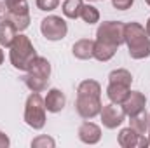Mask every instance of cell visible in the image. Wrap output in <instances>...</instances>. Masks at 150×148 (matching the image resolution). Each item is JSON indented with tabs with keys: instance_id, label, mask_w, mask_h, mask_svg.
I'll return each mask as SVG.
<instances>
[{
	"instance_id": "obj_1",
	"label": "cell",
	"mask_w": 150,
	"mask_h": 148,
	"mask_svg": "<svg viewBox=\"0 0 150 148\" xmlns=\"http://www.w3.org/2000/svg\"><path fill=\"white\" fill-rule=\"evenodd\" d=\"M124 42L127 44L129 56L133 59H143L150 56V38L149 33L140 23H127L124 26Z\"/></svg>"
},
{
	"instance_id": "obj_2",
	"label": "cell",
	"mask_w": 150,
	"mask_h": 148,
	"mask_svg": "<svg viewBox=\"0 0 150 148\" xmlns=\"http://www.w3.org/2000/svg\"><path fill=\"white\" fill-rule=\"evenodd\" d=\"M9 58H11V63L16 70H21V72H26L30 63L37 58V52H35V47L33 44L30 42V38L26 35H16L12 45H11V52H9Z\"/></svg>"
},
{
	"instance_id": "obj_3",
	"label": "cell",
	"mask_w": 150,
	"mask_h": 148,
	"mask_svg": "<svg viewBox=\"0 0 150 148\" xmlns=\"http://www.w3.org/2000/svg\"><path fill=\"white\" fill-rule=\"evenodd\" d=\"M25 122L33 129H42L45 125V103L40 92H32L28 96L25 108Z\"/></svg>"
},
{
	"instance_id": "obj_4",
	"label": "cell",
	"mask_w": 150,
	"mask_h": 148,
	"mask_svg": "<svg viewBox=\"0 0 150 148\" xmlns=\"http://www.w3.org/2000/svg\"><path fill=\"white\" fill-rule=\"evenodd\" d=\"M7 7V18L16 25L18 32H23L30 26V11L26 0H4Z\"/></svg>"
},
{
	"instance_id": "obj_5",
	"label": "cell",
	"mask_w": 150,
	"mask_h": 148,
	"mask_svg": "<svg viewBox=\"0 0 150 148\" xmlns=\"http://www.w3.org/2000/svg\"><path fill=\"white\" fill-rule=\"evenodd\" d=\"M124 26L120 21H107L101 23L98 32H96V40L108 44L112 47H119L124 42Z\"/></svg>"
},
{
	"instance_id": "obj_6",
	"label": "cell",
	"mask_w": 150,
	"mask_h": 148,
	"mask_svg": "<svg viewBox=\"0 0 150 148\" xmlns=\"http://www.w3.org/2000/svg\"><path fill=\"white\" fill-rule=\"evenodd\" d=\"M77 111L82 118L89 120L96 115H100L101 111V99L100 94H91V92H77Z\"/></svg>"
},
{
	"instance_id": "obj_7",
	"label": "cell",
	"mask_w": 150,
	"mask_h": 148,
	"mask_svg": "<svg viewBox=\"0 0 150 148\" xmlns=\"http://www.w3.org/2000/svg\"><path fill=\"white\" fill-rule=\"evenodd\" d=\"M40 32L47 40L56 42V40H61V38L67 37L68 26H67V21L63 18H59V16H47L40 23Z\"/></svg>"
},
{
	"instance_id": "obj_8",
	"label": "cell",
	"mask_w": 150,
	"mask_h": 148,
	"mask_svg": "<svg viewBox=\"0 0 150 148\" xmlns=\"http://www.w3.org/2000/svg\"><path fill=\"white\" fill-rule=\"evenodd\" d=\"M100 115H101V122L107 129H115L117 125H120L126 120V111L122 108V105H117V103H110V105L103 106Z\"/></svg>"
},
{
	"instance_id": "obj_9",
	"label": "cell",
	"mask_w": 150,
	"mask_h": 148,
	"mask_svg": "<svg viewBox=\"0 0 150 148\" xmlns=\"http://www.w3.org/2000/svg\"><path fill=\"white\" fill-rule=\"evenodd\" d=\"M122 108L126 111V115L133 117V115H138L140 111L145 110V105H147V98L140 92V91H129L126 99L120 103Z\"/></svg>"
},
{
	"instance_id": "obj_10",
	"label": "cell",
	"mask_w": 150,
	"mask_h": 148,
	"mask_svg": "<svg viewBox=\"0 0 150 148\" xmlns=\"http://www.w3.org/2000/svg\"><path fill=\"white\" fill-rule=\"evenodd\" d=\"M119 145L124 148H131V147H147L149 140L145 138V134L136 132L133 127H126L119 132Z\"/></svg>"
},
{
	"instance_id": "obj_11",
	"label": "cell",
	"mask_w": 150,
	"mask_h": 148,
	"mask_svg": "<svg viewBox=\"0 0 150 148\" xmlns=\"http://www.w3.org/2000/svg\"><path fill=\"white\" fill-rule=\"evenodd\" d=\"M79 138H80V141H84V143H87V145H94V143H98L100 138H101V129H100L96 124L86 120V122H82V125L79 127Z\"/></svg>"
},
{
	"instance_id": "obj_12",
	"label": "cell",
	"mask_w": 150,
	"mask_h": 148,
	"mask_svg": "<svg viewBox=\"0 0 150 148\" xmlns=\"http://www.w3.org/2000/svg\"><path fill=\"white\" fill-rule=\"evenodd\" d=\"M45 103V110L51 111V113H58L65 108V103H67V98L65 94L59 91V89H51L44 99Z\"/></svg>"
},
{
	"instance_id": "obj_13",
	"label": "cell",
	"mask_w": 150,
	"mask_h": 148,
	"mask_svg": "<svg viewBox=\"0 0 150 148\" xmlns=\"http://www.w3.org/2000/svg\"><path fill=\"white\" fill-rule=\"evenodd\" d=\"M16 35H18L16 25H14L9 18L0 19V45L11 47L12 42H14V38H16Z\"/></svg>"
},
{
	"instance_id": "obj_14",
	"label": "cell",
	"mask_w": 150,
	"mask_h": 148,
	"mask_svg": "<svg viewBox=\"0 0 150 148\" xmlns=\"http://www.w3.org/2000/svg\"><path fill=\"white\" fill-rule=\"evenodd\" d=\"M26 73L37 75V77H40V78H45V80H49V75H51V63H49L45 58L37 56V58H35V59L30 63V66H28Z\"/></svg>"
},
{
	"instance_id": "obj_15",
	"label": "cell",
	"mask_w": 150,
	"mask_h": 148,
	"mask_svg": "<svg viewBox=\"0 0 150 148\" xmlns=\"http://www.w3.org/2000/svg\"><path fill=\"white\" fill-rule=\"evenodd\" d=\"M74 56L77 59H89L94 54V40L89 38H80L74 44Z\"/></svg>"
},
{
	"instance_id": "obj_16",
	"label": "cell",
	"mask_w": 150,
	"mask_h": 148,
	"mask_svg": "<svg viewBox=\"0 0 150 148\" xmlns=\"http://www.w3.org/2000/svg\"><path fill=\"white\" fill-rule=\"evenodd\" d=\"M127 92H129V87H127V85H120V84H113V82L108 84V89H107L108 99H110L112 103H117V105H120V103L126 99Z\"/></svg>"
},
{
	"instance_id": "obj_17",
	"label": "cell",
	"mask_w": 150,
	"mask_h": 148,
	"mask_svg": "<svg viewBox=\"0 0 150 148\" xmlns=\"http://www.w3.org/2000/svg\"><path fill=\"white\" fill-rule=\"evenodd\" d=\"M115 51H117V47H112L108 44L94 40V54H93V58H96L98 61H108V59L113 58Z\"/></svg>"
},
{
	"instance_id": "obj_18",
	"label": "cell",
	"mask_w": 150,
	"mask_h": 148,
	"mask_svg": "<svg viewBox=\"0 0 150 148\" xmlns=\"http://www.w3.org/2000/svg\"><path fill=\"white\" fill-rule=\"evenodd\" d=\"M82 7H84L82 0H65L63 2V14L70 19H79Z\"/></svg>"
},
{
	"instance_id": "obj_19",
	"label": "cell",
	"mask_w": 150,
	"mask_h": 148,
	"mask_svg": "<svg viewBox=\"0 0 150 148\" xmlns=\"http://www.w3.org/2000/svg\"><path fill=\"white\" fill-rule=\"evenodd\" d=\"M129 122H131V127L140 134H145L149 131V113L145 110L140 111L138 115H133Z\"/></svg>"
},
{
	"instance_id": "obj_20",
	"label": "cell",
	"mask_w": 150,
	"mask_h": 148,
	"mask_svg": "<svg viewBox=\"0 0 150 148\" xmlns=\"http://www.w3.org/2000/svg\"><path fill=\"white\" fill-rule=\"evenodd\" d=\"M47 82H49V80L40 78L37 75H32V73L25 75V84H26V87H28L32 92H42V91H45Z\"/></svg>"
},
{
	"instance_id": "obj_21",
	"label": "cell",
	"mask_w": 150,
	"mask_h": 148,
	"mask_svg": "<svg viewBox=\"0 0 150 148\" xmlns=\"http://www.w3.org/2000/svg\"><path fill=\"white\" fill-rule=\"evenodd\" d=\"M108 82H113V84H120V85H131L133 82V77L127 70L124 68H119V70H113L112 73L108 75Z\"/></svg>"
},
{
	"instance_id": "obj_22",
	"label": "cell",
	"mask_w": 150,
	"mask_h": 148,
	"mask_svg": "<svg viewBox=\"0 0 150 148\" xmlns=\"http://www.w3.org/2000/svg\"><path fill=\"white\" fill-rule=\"evenodd\" d=\"M80 19H84V23H87V25H94L100 21V12L93 5H84L82 12H80Z\"/></svg>"
},
{
	"instance_id": "obj_23",
	"label": "cell",
	"mask_w": 150,
	"mask_h": 148,
	"mask_svg": "<svg viewBox=\"0 0 150 148\" xmlns=\"http://www.w3.org/2000/svg\"><path fill=\"white\" fill-rule=\"evenodd\" d=\"M59 5V0H37V7L40 11H54Z\"/></svg>"
},
{
	"instance_id": "obj_24",
	"label": "cell",
	"mask_w": 150,
	"mask_h": 148,
	"mask_svg": "<svg viewBox=\"0 0 150 148\" xmlns=\"http://www.w3.org/2000/svg\"><path fill=\"white\" fill-rule=\"evenodd\" d=\"M56 143H54V140L52 138H49V136H38L37 140H33L32 141V147H54Z\"/></svg>"
},
{
	"instance_id": "obj_25",
	"label": "cell",
	"mask_w": 150,
	"mask_h": 148,
	"mask_svg": "<svg viewBox=\"0 0 150 148\" xmlns=\"http://www.w3.org/2000/svg\"><path fill=\"white\" fill-rule=\"evenodd\" d=\"M112 4L117 11H126L134 4V0H112Z\"/></svg>"
},
{
	"instance_id": "obj_26",
	"label": "cell",
	"mask_w": 150,
	"mask_h": 148,
	"mask_svg": "<svg viewBox=\"0 0 150 148\" xmlns=\"http://www.w3.org/2000/svg\"><path fill=\"white\" fill-rule=\"evenodd\" d=\"M9 145H11L9 138H7V136H5V134H4V132L0 131V148H7Z\"/></svg>"
},
{
	"instance_id": "obj_27",
	"label": "cell",
	"mask_w": 150,
	"mask_h": 148,
	"mask_svg": "<svg viewBox=\"0 0 150 148\" xmlns=\"http://www.w3.org/2000/svg\"><path fill=\"white\" fill-rule=\"evenodd\" d=\"M5 18H7V7H5V4L0 2V19H5Z\"/></svg>"
},
{
	"instance_id": "obj_28",
	"label": "cell",
	"mask_w": 150,
	"mask_h": 148,
	"mask_svg": "<svg viewBox=\"0 0 150 148\" xmlns=\"http://www.w3.org/2000/svg\"><path fill=\"white\" fill-rule=\"evenodd\" d=\"M145 32L149 33V37H150V18H149V21H147V25H145Z\"/></svg>"
},
{
	"instance_id": "obj_29",
	"label": "cell",
	"mask_w": 150,
	"mask_h": 148,
	"mask_svg": "<svg viewBox=\"0 0 150 148\" xmlns=\"http://www.w3.org/2000/svg\"><path fill=\"white\" fill-rule=\"evenodd\" d=\"M2 63H4V51L0 49V65H2Z\"/></svg>"
},
{
	"instance_id": "obj_30",
	"label": "cell",
	"mask_w": 150,
	"mask_h": 148,
	"mask_svg": "<svg viewBox=\"0 0 150 148\" xmlns=\"http://www.w3.org/2000/svg\"><path fill=\"white\" fill-rule=\"evenodd\" d=\"M147 132H149V136H150V113H149V131ZM149 145H150V140H149Z\"/></svg>"
},
{
	"instance_id": "obj_31",
	"label": "cell",
	"mask_w": 150,
	"mask_h": 148,
	"mask_svg": "<svg viewBox=\"0 0 150 148\" xmlns=\"http://www.w3.org/2000/svg\"><path fill=\"white\" fill-rule=\"evenodd\" d=\"M145 2H147V4H149V5H150V0H145Z\"/></svg>"
},
{
	"instance_id": "obj_32",
	"label": "cell",
	"mask_w": 150,
	"mask_h": 148,
	"mask_svg": "<svg viewBox=\"0 0 150 148\" xmlns=\"http://www.w3.org/2000/svg\"><path fill=\"white\" fill-rule=\"evenodd\" d=\"M89 2H96V0H89Z\"/></svg>"
}]
</instances>
